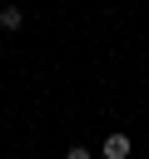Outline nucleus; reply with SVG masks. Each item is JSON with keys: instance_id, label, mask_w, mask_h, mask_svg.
Listing matches in <instances>:
<instances>
[{"instance_id": "obj_1", "label": "nucleus", "mask_w": 149, "mask_h": 159, "mask_svg": "<svg viewBox=\"0 0 149 159\" xmlns=\"http://www.w3.org/2000/svg\"><path fill=\"white\" fill-rule=\"evenodd\" d=\"M129 154H134L129 134H109V139H104V159H129Z\"/></svg>"}, {"instance_id": "obj_2", "label": "nucleus", "mask_w": 149, "mask_h": 159, "mask_svg": "<svg viewBox=\"0 0 149 159\" xmlns=\"http://www.w3.org/2000/svg\"><path fill=\"white\" fill-rule=\"evenodd\" d=\"M25 25V10L20 5H0V30H20Z\"/></svg>"}, {"instance_id": "obj_3", "label": "nucleus", "mask_w": 149, "mask_h": 159, "mask_svg": "<svg viewBox=\"0 0 149 159\" xmlns=\"http://www.w3.org/2000/svg\"><path fill=\"white\" fill-rule=\"evenodd\" d=\"M65 159H89V149H84V144H74V149H65Z\"/></svg>"}]
</instances>
